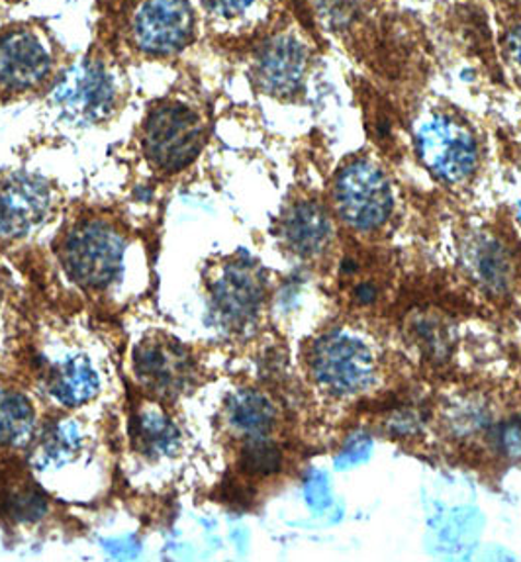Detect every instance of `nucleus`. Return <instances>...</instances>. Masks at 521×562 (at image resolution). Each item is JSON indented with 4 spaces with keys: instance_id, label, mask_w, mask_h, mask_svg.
Returning <instances> with one entry per match:
<instances>
[{
    "instance_id": "18",
    "label": "nucleus",
    "mask_w": 521,
    "mask_h": 562,
    "mask_svg": "<svg viewBox=\"0 0 521 562\" xmlns=\"http://www.w3.org/2000/svg\"><path fill=\"white\" fill-rule=\"evenodd\" d=\"M82 439L79 427L73 422H64L55 424L42 437L37 445L36 454H34V467L37 471L46 469H59L64 464L73 461L77 453L81 451Z\"/></svg>"
},
{
    "instance_id": "14",
    "label": "nucleus",
    "mask_w": 521,
    "mask_h": 562,
    "mask_svg": "<svg viewBox=\"0 0 521 562\" xmlns=\"http://www.w3.org/2000/svg\"><path fill=\"white\" fill-rule=\"evenodd\" d=\"M46 389L57 404L77 408L99 394L101 379L87 359L69 357L47 372Z\"/></svg>"
},
{
    "instance_id": "12",
    "label": "nucleus",
    "mask_w": 521,
    "mask_h": 562,
    "mask_svg": "<svg viewBox=\"0 0 521 562\" xmlns=\"http://www.w3.org/2000/svg\"><path fill=\"white\" fill-rule=\"evenodd\" d=\"M314 372L333 391L355 392L371 379V359L359 344H349L346 339L326 341L316 347Z\"/></svg>"
},
{
    "instance_id": "5",
    "label": "nucleus",
    "mask_w": 521,
    "mask_h": 562,
    "mask_svg": "<svg viewBox=\"0 0 521 562\" xmlns=\"http://www.w3.org/2000/svg\"><path fill=\"white\" fill-rule=\"evenodd\" d=\"M314 47L293 30L265 37L256 47L249 67L257 91L284 102L302 99L314 67Z\"/></svg>"
},
{
    "instance_id": "10",
    "label": "nucleus",
    "mask_w": 521,
    "mask_h": 562,
    "mask_svg": "<svg viewBox=\"0 0 521 562\" xmlns=\"http://www.w3.org/2000/svg\"><path fill=\"white\" fill-rule=\"evenodd\" d=\"M137 379L165 398H173L192 379L189 355L171 341H149L136 351Z\"/></svg>"
},
{
    "instance_id": "21",
    "label": "nucleus",
    "mask_w": 521,
    "mask_h": 562,
    "mask_svg": "<svg viewBox=\"0 0 521 562\" xmlns=\"http://www.w3.org/2000/svg\"><path fill=\"white\" fill-rule=\"evenodd\" d=\"M201 2L204 4V9L214 16L236 19V16H241L256 0H201Z\"/></svg>"
},
{
    "instance_id": "20",
    "label": "nucleus",
    "mask_w": 521,
    "mask_h": 562,
    "mask_svg": "<svg viewBox=\"0 0 521 562\" xmlns=\"http://www.w3.org/2000/svg\"><path fill=\"white\" fill-rule=\"evenodd\" d=\"M281 467V453L273 443L263 439H251L241 453V469L256 474L267 476Z\"/></svg>"
},
{
    "instance_id": "22",
    "label": "nucleus",
    "mask_w": 521,
    "mask_h": 562,
    "mask_svg": "<svg viewBox=\"0 0 521 562\" xmlns=\"http://www.w3.org/2000/svg\"><path fill=\"white\" fill-rule=\"evenodd\" d=\"M520 218H521V204H520Z\"/></svg>"
},
{
    "instance_id": "19",
    "label": "nucleus",
    "mask_w": 521,
    "mask_h": 562,
    "mask_svg": "<svg viewBox=\"0 0 521 562\" xmlns=\"http://www.w3.org/2000/svg\"><path fill=\"white\" fill-rule=\"evenodd\" d=\"M228 414L229 424L249 436H261L273 426V406L253 392H243L231 400Z\"/></svg>"
},
{
    "instance_id": "11",
    "label": "nucleus",
    "mask_w": 521,
    "mask_h": 562,
    "mask_svg": "<svg viewBox=\"0 0 521 562\" xmlns=\"http://www.w3.org/2000/svg\"><path fill=\"white\" fill-rule=\"evenodd\" d=\"M55 99L77 119L99 120L104 119L112 109L114 89L104 69L82 65L69 77H65L55 92Z\"/></svg>"
},
{
    "instance_id": "17",
    "label": "nucleus",
    "mask_w": 521,
    "mask_h": 562,
    "mask_svg": "<svg viewBox=\"0 0 521 562\" xmlns=\"http://www.w3.org/2000/svg\"><path fill=\"white\" fill-rule=\"evenodd\" d=\"M36 414L20 392L0 391V443L20 447L34 434Z\"/></svg>"
},
{
    "instance_id": "9",
    "label": "nucleus",
    "mask_w": 521,
    "mask_h": 562,
    "mask_svg": "<svg viewBox=\"0 0 521 562\" xmlns=\"http://www.w3.org/2000/svg\"><path fill=\"white\" fill-rule=\"evenodd\" d=\"M263 289L256 272L243 265L226 267L218 281L212 284L214 314L222 326L229 329H243L259 312Z\"/></svg>"
},
{
    "instance_id": "15",
    "label": "nucleus",
    "mask_w": 521,
    "mask_h": 562,
    "mask_svg": "<svg viewBox=\"0 0 521 562\" xmlns=\"http://www.w3.org/2000/svg\"><path fill=\"white\" fill-rule=\"evenodd\" d=\"M134 441L137 451L144 457L161 459L177 453L181 445V434L165 414L157 409H146L134 424Z\"/></svg>"
},
{
    "instance_id": "3",
    "label": "nucleus",
    "mask_w": 521,
    "mask_h": 562,
    "mask_svg": "<svg viewBox=\"0 0 521 562\" xmlns=\"http://www.w3.org/2000/svg\"><path fill=\"white\" fill-rule=\"evenodd\" d=\"M126 239L104 220H84L65 236L61 263L71 281L87 291H104L124 265Z\"/></svg>"
},
{
    "instance_id": "16",
    "label": "nucleus",
    "mask_w": 521,
    "mask_h": 562,
    "mask_svg": "<svg viewBox=\"0 0 521 562\" xmlns=\"http://www.w3.org/2000/svg\"><path fill=\"white\" fill-rule=\"evenodd\" d=\"M498 22V46L513 81L521 87V0H492Z\"/></svg>"
},
{
    "instance_id": "4",
    "label": "nucleus",
    "mask_w": 521,
    "mask_h": 562,
    "mask_svg": "<svg viewBox=\"0 0 521 562\" xmlns=\"http://www.w3.org/2000/svg\"><path fill=\"white\" fill-rule=\"evenodd\" d=\"M206 126L196 110L181 102H165L147 116L144 154L157 171H183L201 155Z\"/></svg>"
},
{
    "instance_id": "13",
    "label": "nucleus",
    "mask_w": 521,
    "mask_h": 562,
    "mask_svg": "<svg viewBox=\"0 0 521 562\" xmlns=\"http://www.w3.org/2000/svg\"><path fill=\"white\" fill-rule=\"evenodd\" d=\"M331 236V220L320 202L298 200L288 206L281 220V237L294 254H320Z\"/></svg>"
},
{
    "instance_id": "6",
    "label": "nucleus",
    "mask_w": 521,
    "mask_h": 562,
    "mask_svg": "<svg viewBox=\"0 0 521 562\" xmlns=\"http://www.w3.org/2000/svg\"><path fill=\"white\" fill-rule=\"evenodd\" d=\"M132 34L136 46L149 55L181 52L192 36V12L186 0H144Z\"/></svg>"
},
{
    "instance_id": "8",
    "label": "nucleus",
    "mask_w": 521,
    "mask_h": 562,
    "mask_svg": "<svg viewBox=\"0 0 521 562\" xmlns=\"http://www.w3.org/2000/svg\"><path fill=\"white\" fill-rule=\"evenodd\" d=\"M49 54L44 42L30 30H12L0 37V87L27 91L49 74Z\"/></svg>"
},
{
    "instance_id": "7",
    "label": "nucleus",
    "mask_w": 521,
    "mask_h": 562,
    "mask_svg": "<svg viewBox=\"0 0 521 562\" xmlns=\"http://www.w3.org/2000/svg\"><path fill=\"white\" fill-rule=\"evenodd\" d=\"M49 212V189L36 177L19 175L0 184V237H22Z\"/></svg>"
},
{
    "instance_id": "1",
    "label": "nucleus",
    "mask_w": 521,
    "mask_h": 562,
    "mask_svg": "<svg viewBox=\"0 0 521 562\" xmlns=\"http://www.w3.org/2000/svg\"><path fill=\"white\" fill-rule=\"evenodd\" d=\"M414 139L423 167L445 187H463L478 171L480 142L455 110H426L416 124Z\"/></svg>"
},
{
    "instance_id": "2",
    "label": "nucleus",
    "mask_w": 521,
    "mask_h": 562,
    "mask_svg": "<svg viewBox=\"0 0 521 562\" xmlns=\"http://www.w3.org/2000/svg\"><path fill=\"white\" fill-rule=\"evenodd\" d=\"M331 204L346 226L376 232L393 216V184L375 159L353 157L333 177Z\"/></svg>"
}]
</instances>
